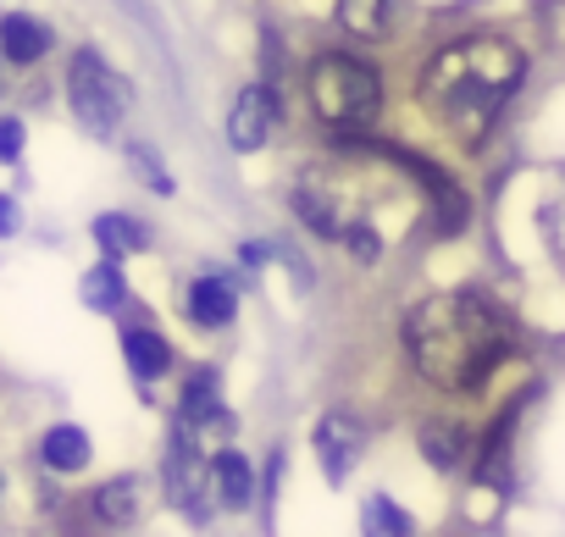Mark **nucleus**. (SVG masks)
<instances>
[{
    "instance_id": "1",
    "label": "nucleus",
    "mask_w": 565,
    "mask_h": 537,
    "mask_svg": "<svg viewBox=\"0 0 565 537\" xmlns=\"http://www.w3.org/2000/svg\"><path fill=\"white\" fill-rule=\"evenodd\" d=\"M405 350L416 361V372L444 388V394H471L482 388L499 361L510 355V322L493 300L455 289V294H433L405 316Z\"/></svg>"
},
{
    "instance_id": "2",
    "label": "nucleus",
    "mask_w": 565,
    "mask_h": 537,
    "mask_svg": "<svg viewBox=\"0 0 565 537\" xmlns=\"http://www.w3.org/2000/svg\"><path fill=\"white\" fill-rule=\"evenodd\" d=\"M521 78H526V56H521L510 40H499V34H471V40L444 45V51L427 62L416 95H422L427 117H433L455 144L477 150V144L493 133L504 100L521 89Z\"/></svg>"
},
{
    "instance_id": "3",
    "label": "nucleus",
    "mask_w": 565,
    "mask_h": 537,
    "mask_svg": "<svg viewBox=\"0 0 565 537\" xmlns=\"http://www.w3.org/2000/svg\"><path fill=\"white\" fill-rule=\"evenodd\" d=\"M399 172V150L394 144H355V133L317 161L300 189H295V211L311 233L355 249L361 260L383 255V233H377V194H388V178Z\"/></svg>"
},
{
    "instance_id": "4",
    "label": "nucleus",
    "mask_w": 565,
    "mask_h": 537,
    "mask_svg": "<svg viewBox=\"0 0 565 537\" xmlns=\"http://www.w3.org/2000/svg\"><path fill=\"white\" fill-rule=\"evenodd\" d=\"M306 89H311L317 117H322L328 128H339V133L372 128V117H377V106H383L377 73H372L366 62H355V56H317Z\"/></svg>"
},
{
    "instance_id": "5",
    "label": "nucleus",
    "mask_w": 565,
    "mask_h": 537,
    "mask_svg": "<svg viewBox=\"0 0 565 537\" xmlns=\"http://www.w3.org/2000/svg\"><path fill=\"white\" fill-rule=\"evenodd\" d=\"M67 100H73V117H78L84 133L111 139V133L122 128V117H128L134 89H128V84H122L95 51H78L73 67H67Z\"/></svg>"
},
{
    "instance_id": "6",
    "label": "nucleus",
    "mask_w": 565,
    "mask_h": 537,
    "mask_svg": "<svg viewBox=\"0 0 565 537\" xmlns=\"http://www.w3.org/2000/svg\"><path fill=\"white\" fill-rule=\"evenodd\" d=\"M211 460H216V449L205 443V432L178 416L172 421V438H167V493L189 515H205L211 498H216V465Z\"/></svg>"
},
{
    "instance_id": "7",
    "label": "nucleus",
    "mask_w": 565,
    "mask_h": 537,
    "mask_svg": "<svg viewBox=\"0 0 565 537\" xmlns=\"http://www.w3.org/2000/svg\"><path fill=\"white\" fill-rule=\"evenodd\" d=\"M271 122H277V84L266 78V84H249V89L238 95V106H233V117H227V144H233L238 155H249V150L266 144Z\"/></svg>"
},
{
    "instance_id": "8",
    "label": "nucleus",
    "mask_w": 565,
    "mask_h": 537,
    "mask_svg": "<svg viewBox=\"0 0 565 537\" xmlns=\"http://www.w3.org/2000/svg\"><path fill=\"white\" fill-rule=\"evenodd\" d=\"M361 449H366V432H361V421H350L344 410H328V416H322V427H317V454H322V471H328V482H344V476L355 471Z\"/></svg>"
},
{
    "instance_id": "9",
    "label": "nucleus",
    "mask_w": 565,
    "mask_h": 537,
    "mask_svg": "<svg viewBox=\"0 0 565 537\" xmlns=\"http://www.w3.org/2000/svg\"><path fill=\"white\" fill-rule=\"evenodd\" d=\"M521 405L526 399H510L504 410H499V421L482 432V443H477V482H488L493 493H504L510 487V432H515V421H521Z\"/></svg>"
},
{
    "instance_id": "10",
    "label": "nucleus",
    "mask_w": 565,
    "mask_h": 537,
    "mask_svg": "<svg viewBox=\"0 0 565 537\" xmlns=\"http://www.w3.org/2000/svg\"><path fill=\"white\" fill-rule=\"evenodd\" d=\"M178 416H183L189 427H200L205 438H211V432H222V438L233 432V416L222 410V394H216V372H205V366H200V372H194V377L183 383Z\"/></svg>"
},
{
    "instance_id": "11",
    "label": "nucleus",
    "mask_w": 565,
    "mask_h": 537,
    "mask_svg": "<svg viewBox=\"0 0 565 537\" xmlns=\"http://www.w3.org/2000/svg\"><path fill=\"white\" fill-rule=\"evenodd\" d=\"M189 316H194V327H227L238 316V289L227 278H194L189 283Z\"/></svg>"
},
{
    "instance_id": "12",
    "label": "nucleus",
    "mask_w": 565,
    "mask_h": 537,
    "mask_svg": "<svg viewBox=\"0 0 565 537\" xmlns=\"http://www.w3.org/2000/svg\"><path fill=\"white\" fill-rule=\"evenodd\" d=\"M0 51H7V62H18V67H34L51 51V29L29 12H12V18H0Z\"/></svg>"
},
{
    "instance_id": "13",
    "label": "nucleus",
    "mask_w": 565,
    "mask_h": 537,
    "mask_svg": "<svg viewBox=\"0 0 565 537\" xmlns=\"http://www.w3.org/2000/svg\"><path fill=\"white\" fill-rule=\"evenodd\" d=\"M122 355H128V372H134L139 383H156V377L172 372V350H167V339L150 333V327H122Z\"/></svg>"
},
{
    "instance_id": "14",
    "label": "nucleus",
    "mask_w": 565,
    "mask_h": 537,
    "mask_svg": "<svg viewBox=\"0 0 565 537\" xmlns=\"http://www.w3.org/2000/svg\"><path fill=\"white\" fill-rule=\"evenodd\" d=\"M95 244H100L111 260H122V255H145V249H150V227H145L139 216L106 211V216H95Z\"/></svg>"
},
{
    "instance_id": "15",
    "label": "nucleus",
    "mask_w": 565,
    "mask_h": 537,
    "mask_svg": "<svg viewBox=\"0 0 565 537\" xmlns=\"http://www.w3.org/2000/svg\"><path fill=\"white\" fill-rule=\"evenodd\" d=\"M89 432L84 427H51L45 432V443H40V460H45V471H62V476H73V471H84L89 465Z\"/></svg>"
},
{
    "instance_id": "16",
    "label": "nucleus",
    "mask_w": 565,
    "mask_h": 537,
    "mask_svg": "<svg viewBox=\"0 0 565 537\" xmlns=\"http://www.w3.org/2000/svg\"><path fill=\"white\" fill-rule=\"evenodd\" d=\"M422 454H427V465H438V471H460L466 460H471V443H466V432L455 427V421H427L422 427Z\"/></svg>"
},
{
    "instance_id": "17",
    "label": "nucleus",
    "mask_w": 565,
    "mask_h": 537,
    "mask_svg": "<svg viewBox=\"0 0 565 537\" xmlns=\"http://www.w3.org/2000/svg\"><path fill=\"white\" fill-rule=\"evenodd\" d=\"M339 23L361 40H383L394 29V0H339Z\"/></svg>"
},
{
    "instance_id": "18",
    "label": "nucleus",
    "mask_w": 565,
    "mask_h": 537,
    "mask_svg": "<svg viewBox=\"0 0 565 537\" xmlns=\"http://www.w3.org/2000/svg\"><path fill=\"white\" fill-rule=\"evenodd\" d=\"M122 300H128V283L117 272V260L106 255L100 266H89V272H84V305L89 311H117Z\"/></svg>"
},
{
    "instance_id": "19",
    "label": "nucleus",
    "mask_w": 565,
    "mask_h": 537,
    "mask_svg": "<svg viewBox=\"0 0 565 537\" xmlns=\"http://www.w3.org/2000/svg\"><path fill=\"white\" fill-rule=\"evenodd\" d=\"M216 504H227V509H238V504H249V465H244V454L238 449H216Z\"/></svg>"
},
{
    "instance_id": "20",
    "label": "nucleus",
    "mask_w": 565,
    "mask_h": 537,
    "mask_svg": "<svg viewBox=\"0 0 565 537\" xmlns=\"http://www.w3.org/2000/svg\"><path fill=\"white\" fill-rule=\"evenodd\" d=\"M537 227H543V244H548L554 266H559V272H565V172H559V178H554V189L543 194Z\"/></svg>"
},
{
    "instance_id": "21",
    "label": "nucleus",
    "mask_w": 565,
    "mask_h": 537,
    "mask_svg": "<svg viewBox=\"0 0 565 537\" xmlns=\"http://www.w3.org/2000/svg\"><path fill=\"white\" fill-rule=\"evenodd\" d=\"M134 482H111V487H100L95 493V515L106 520V526H128L134 520Z\"/></svg>"
},
{
    "instance_id": "22",
    "label": "nucleus",
    "mask_w": 565,
    "mask_h": 537,
    "mask_svg": "<svg viewBox=\"0 0 565 537\" xmlns=\"http://www.w3.org/2000/svg\"><path fill=\"white\" fill-rule=\"evenodd\" d=\"M366 526L372 531H411V515L394 509L388 498H366Z\"/></svg>"
},
{
    "instance_id": "23",
    "label": "nucleus",
    "mask_w": 565,
    "mask_h": 537,
    "mask_svg": "<svg viewBox=\"0 0 565 537\" xmlns=\"http://www.w3.org/2000/svg\"><path fill=\"white\" fill-rule=\"evenodd\" d=\"M537 23H543V40H548L554 51H565V0H543Z\"/></svg>"
},
{
    "instance_id": "24",
    "label": "nucleus",
    "mask_w": 565,
    "mask_h": 537,
    "mask_svg": "<svg viewBox=\"0 0 565 537\" xmlns=\"http://www.w3.org/2000/svg\"><path fill=\"white\" fill-rule=\"evenodd\" d=\"M23 139H29V133H23L18 117H0V167H12V161L23 155Z\"/></svg>"
},
{
    "instance_id": "25",
    "label": "nucleus",
    "mask_w": 565,
    "mask_h": 537,
    "mask_svg": "<svg viewBox=\"0 0 565 537\" xmlns=\"http://www.w3.org/2000/svg\"><path fill=\"white\" fill-rule=\"evenodd\" d=\"M134 161H139V172H145V178H150V183H156V189H172V183H167V172H161V167H156V155H150V150H145V144H134Z\"/></svg>"
},
{
    "instance_id": "26",
    "label": "nucleus",
    "mask_w": 565,
    "mask_h": 537,
    "mask_svg": "<svg viewBox=\"0 0 565 537\" xmlns=\"http://www.w3.org/2000/svg\"><path fill=\"white\" fill-rule=\"evenodd\" d=\"M12 233H18V200L0 194V238H12Z\"/></svg>"
}]
</instances>
